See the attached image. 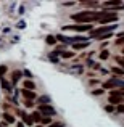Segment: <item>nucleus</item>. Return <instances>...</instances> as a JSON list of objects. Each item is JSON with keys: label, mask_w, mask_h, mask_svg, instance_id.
<instances>
[{"label": "nucleus", "mask_w": 124, "mask_h": 127, "mask_svg": "<svg viewBox=\"0 0 124 127\" xmlns=\"http://www.w3.org/2000/svg\"><path fill=\"white\" fill-rule=\"evenodd\" d=\"M108 15L106 11H89V10H84V11H81V13H76V15H73L71 18L74 19V21H78V23H92V21H95V19H103L105 16Z\"/></svg>", "instance_id": "nucleus-1"}, {"label": "nucleus", "mask_w": 124, "mask_h": 127, "mask_svg": "<svg viewBox=\"0 0 124 127\" xmlns=\"http://www.w3.org/2000/svg\"><path fill=\"white\" fill-rule=\"evenodd\" d=\"M113 29H115V26H103V28L93 29V31L90 32V35L97 39V37H100V35H103V34H108V32H111Z\"/></svg>", "instance_id": "nucleus-2"}, {"label": "nucleus", "mask_w": 124, "mask_h": 127, "mask_svg": "<svg viewBox=\"0 0 124 127\" xmlns=\"http://www.w3.org/2000/svg\"><path fill=\"white\" fill-rule=\"evenodd\" d=\"M65 29H71V31L84 32V31H90V29H92V26H90V24H79V26H66Z\"/></svg>", "instance_id": "nucleus-3"}, {"label": "nucleus", "mask_w": 124, "mask_h": 127, "mask_svg": "<svg viewBox=\"0 0 124 127\" xmlns=\"http://www.w3.org/2000/svg\"><path fill=\"white\" fill-rule=\"evenodd\" d=\"M39 113H42L45 118H48V116H53V114H55V109H53L52 106H48V105H42L41 109H39Z\"/></svg>", "instance_id": "nucleus-4"}, {"label": "nucleus", "mask_w": 124, "mask_h": 127, "mask_svg": "<svg viewBox=\"0 0 124 127\" xmlns=\"http://www.w3.org/2000/svg\"><path fill=\"white\" fill-rule=\"evenodd\" d=\"M115 85H118V87H123V90H124V81H118V79H111V81H108V82H105V89H110V87H115Z\"/></svg>", "instance_id": "nucleus-5"}, {"label": "nucleus", "mask_w": 124, "mask_h": 127, "mask_svg": "<svg viewBox=\"0 0 124 127\" xmlns=\"http://www.w3.org/2000/svg\"><path fill=\"white\" fill-rule=\"evenodd\" d=\"M23 96L24 98H28V100H34L36 98V93H34V90H23Z\"/></svg>", "instance_id": "nucleus-6"}, {"label": "nucleus", "mask_w": 124, "mask_h": 127, "mask_svg": "<svg viewBox=\"0 0 124 127\" xmlns=\"http://www.w3.org/2000/svg\"><path fill=\"white\" fill-rule=\"evenodd\" d=\"M116 19H118V16H116V15H110V13H108V15H106L105 18L102 19V23H103V24H106V23H111V21H116Z\"/></svg>", "instance_id": "nucleus-7"}, {"label": "nucleus", "mask_w": 124, "mask_h": 127, "mask_svg": "<svg viewBox=\"0 0 124 127\" xmlns=\"http://www.w3.org/2000/svg\"><path fill=\"white\" fill-rule=\"evenodd\" d=\"M124 98H118V96H110V103L111 105H118V103H123Z\"/></svg>", "instance_id": "nucleus-8"}, {"label": "nucleus", "mask_w": 124, "mask_h": 127, "mask_svg": "<svg viewBox=\"0 0 124 127\" xmlns=\"http://www.w3.org/2000/svg\"><path fill=\"white\" fill-rule=\"evenodd\" d=\"M111 96H118V98H124V90H115V92H111Z\"/></svg>", "instance_id": "nucleus-9"}, {"label": "nucleus", "mask_w": 124, "mask_h": 127, "mask_svg": "<svg viewBox=\"0 0 124 127\" xmlns=\"http://www.w3.org/2000/svg\"><path fill=\"white\" fill-rule=\"evenodd\" d=\"M24 87H26V90H34L36 84H34L32 81H26V82H24Z\"/></svg>", "instance_id": "nucleus-10"}, {"label": "nucleus", "mask_w": 124, "mask_h": 127, "mask_svg": "<svg viewBox=\"0 0 124 127\" xmlns=\"http://www.w3.org/2000/svg\"><path fill=\"white\" fill-rule=\"evenodd\" d=\"M19 77H21V72H19V71H15V72H13V77H11V82H13V84H16Z\"/></svg>", "instance_id": "nucleus-11"}, {"label": "nucleus", "mask_w": 124, "mask_h": 127, "mask_svg": "<svg viewBox=\"0 0 124 127\" xmlns=\"http://www.w3.org/2000/svg\"><path fill=\"white\" fill-rule=\"evenodd\" d=\"M111 72H115L116 76H123V74H124V69H121V68H113Z\"/></svg>", "instance_id": "nucleus-12"}, {"label": "nucleus", "mask_w": 124, "mask_h": 127, "mask_svg": "<svg viewBox=\"0 0 124 127\" xmlns=\"http://www.w3.org/2000/svg\"><path fill=\"white\" fill-rule=\"evenodd\" d=\"M39 101H41L42 105H47V103L50 101V98H48V96H45V95H43V96H41V98H39Z\"/></svg>", "instance_id": "nucleus-13"}, {"label": "nucleus", "mask_w": 124, "mask_h": 127, "mask_svg": "<svg viewBox=\"0 0 124 127\" xmlns=\"http://www.w3.org/2000/svg\"><path fill=\"white\" fill-rule=\"evenodd\" d=\"M55 40H56V37H53V35H48V37H47V43H48V45H53Z\"/></svg>", "instance_id": "nucleus-14"}, {"label": "nucleus", "mask_w": 124, "mask_h": 127, "mask_svg": "<svg viewBox=\"0 0 124 127\" xmlns=\"http://www.w3.org/2000/svg\"><path fill=\"white\" fill-rule=\"evenodd\" d=\"M108 56H110V53H108V50H103V52H102V53H100V58H102V60H106V58H108Z\"/></svg>", "instance_id": "nucleus-15"}, {"label": "nucleus", "mask_w": 124, "mask_h": 127, "mask_svg": "<svg viewBox=\"0 0 124 127\" xmlns=\"http://www.w3.org/2000/svg\"><path fill=\"white\" fill-rule=\"evenodd\" d=\"M23 119L26 121V124H28V126H31V124H32V119H31V118H28V116H26V113H23Z\"/></svg>", "instance_id": "nucleus-16"}, {"label": "nucleus", "mask_w": 124, "mask_h": 127, "mask_svg": "<svg viewBox=\"0 0 124 127\" xmlns=\"http://www.w3.org/2000/svg\"><path fill=\"white\" fill-rule=\"evenodd\" d=\"M3 118H5L6 122H13V121H15V119H13V116H11V114H6V113L3 114Z\"/></svg>", "instance_id": "nucleus-17"}, {"label": "nucleus", "mask_w": 124, "mask_h": 127, "mask_svg": "<svg viewBox=\"0 0 124 127\" xmlns=\"http://www.w3.org/2000/svg\"><path fill=\"white\" fill-rule=\"evenodd\" d=\"M2 85H3V89H5V90H10V89H11V87H10V82H6L5 79H2Z\"/></svg>", "instance_id": "nucleus-18"}, {"label": "nucleus", "mask_w": 124, "mask_h": 127, "mask_svg": "<svg viewBox=\"0 0 124 127\" xmlns=\"http://www.w3.org/2000/svg\"><path fill=\"white\" fill-rule=\"evenodd\" d=\"M32 121H36V122L42 121V119H41V114H39V113H34V114H32Z\"/></svg>", "instance_id": "nucleus-19"}, {"label": "nucleus", "mask_w": 124, "mask_h": 127, "mask_svg": "<svg viewBox=\"0 0 124 127\" xmlns=\"http://www.w3.org/2000/svg\"><path fill=\"white\" fill-rule=\"evenodd\" d=\"M85 47H87V43H76L74 48L76 50H82V48H85Z\"/></svg>", "instance_id": "nucleus-20"}, {"label": "nucleus", "mask_w": 124, "mask_h": 127, "mask_svg": "<svg viewBox=\"0 0 124 127\" xmlns=\"http://www.w3.org/2000/svg\"><path fill=\"white\" fill-rule=\"evenodd\" d=\"M61 55H63V58H73V53L71 52H63Z\"/></svg>", "instance_id": "nucleus-21"}, {"label": "nucleus", "mask_w": 124, "mask_h": 127, "mask_svg": "<svg viewBox=\"0 0 124 127\" xmlns=\"http://www.w3.org/2000/svg\"><path fill=\"white\" fill-rule=\"evenodd\" d=\"M116 61H118V64L121 66V69H124V60H123V58H118Z\"/></svg>", "instance_id": "nucleus-22"}, {"label": "nucleus", "mask_w": 124, "mask_h": 127, "mask_svg": "<svg viewBox=\"0 0 124 127\" xmlns=\"http://www.w3.org/2000/svg\"><path fill=\"white\" fill-rule=\"evenodd\" d=\"M6 72V66H0V76H3Z\"/></svg>", "instance_id": "nucleus-23"}, {"label": "nucleus", "mask_w": 124, "mask_h": 127, "mask_svg": "<svg viewBox=\"0 0 124 127\" xmlns=\"http://www.w3.org/2000/svg\"><path fill=\"white\" fill-rule=\"evenodd\" d=\"M65 124L63 122H55V124H52V127H63Z\"/></svg>", "instance_id": "nucleus-24"}, {"label": "nucleus", "mask_w": 124, "mask_h": 127, "mask_svg": "<svg viewBox=\"0 0 124 127\" xmlns=\"http://www.w3.org/2000/svg\"><path fill=\"white\" fill-rule=\"evenodd\" d=\"M118 113H124V105H123V103L118 106Z\"/></svg>", "instance_id": "nucleus-25"}, {"label": "nucleus", "mask_w": 124, "mask_h": 127, "mask_svg": "<svg viewBox=\"0 0 124 127\" xmlns=\"http://www.w3.org/2000/svg\"><path fill=\"white\" fill-rule=\"evenodd\" d=\"M116 43H118V45H121V43H124V37H119L118 40H116Z\"/></svg>", "instance_id": "nucleus-26"}, {"label": "nucleus", "mask_w": 124, "mask_h": 127, "mask_svg": "<svg viewBox=\"0 0 124 127\" xmlns=\"http://www.w3.org/2000/svg\"><path fill=\"white\" fill-rule=\"evenodd\" d=\"M105 109H106V111H108V113H111V111H113V106H111V105H108V106H106Z\"/></svg>", "instance_id": "nucleus-27"}, {"label": "nucleus", "mask_w": 124, "mask_h": 127, "mask_svg": "<svg viewBox=\"0 0 124 127\" xmlns=\"http://www.w3.org/2000/svg\"><path fill=\"white\" fill-rule=\"evenodd\" d=\"M42 122H43V124H48L50 119H48V118H43V119H42Z\"/></svg>", "instance_id": "nucleus-28"}, {"label": "nucleus", "mask_w": 124, "mask_h": 127, "mask_svg": "<svg viewBox=\"0 0 124 127\" xmlns=\"http://www.w3.org/2000/svg\"><path fill=\"white\" fill-rule=\"evenodd\" d=\"M123 53H124V48H123Z\"/></svg>", "instance_id": "nucleus-29"}, {"label": "nucleus", "mask_w": 124, "mask_h": 127, "mask_svg": "<svg viewBox=\"0 0 124 127\" xmlns=\"http://www.w3.org/2000/svg\"><path fill=\"white\" fill-rule=\"evenodd\" d=\"M0 127H2V124H0Z\"/></svg>", "instance_id": "nucleus-30"}]
</instances>
